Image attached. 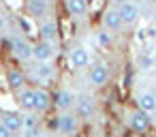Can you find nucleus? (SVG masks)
Returning <instances> with one entry per match:
<instances>
[{
    "label": "nucleus",
    "instance_id": "obj_18",
    "mask_svg": "<svg viewBox=\"0 0 156 137\" xmlns=\"http://www.w3.org/2000/svg\"><path fill=\"white\" fill-rule=\"evenodd\" d=\"M64 7L69 11V15L73 17H81L88 11V0H64Z\"/></svg>",
    "mask_w": 156,
    "mask_h": 137
},
{
    "label": "nucleus",
    "instance_id": "obj_21",
    "mask_svg": "<svg viewBox=\"0 0 156 137\" xmlns=\"http://www.w3.org/2000/svg\"><path fill=\"white\" fill-rule=\"evenodd\" d=\"M150 67H152V56L150 54L139 56V69H150Z\"/></svg>",
    "mask_w": 156,
    "mask_h": 137
},
{
    "label": "nucleus",
    "instance_id": "obj_4",
    "mask_svg": "<svg viewBox=\"0 0 156 137\" xmlns=\"http://www.w3.org/2000/svg\"><path fill=\"white\" fill-rule=\"evenodd\" d=\"M109 64L107 62H94L92 67H90V73H88V79H90V84L94 86V88H101V86H105L107 81H109Z\"/></svg>",
    "mask_w": 156,
    "mask_h": 137
},
{
    "label": "nucleus",
    "instance_id": "obj_6",
    "mask_svg": "<svg viewBox=\"0 0 156 137\" xmlns=\"http://www.w3.org/2000/svg\"><path fill=\"white\" fill-rule=\"evenodd\" d=\"M75 114L79 118H92L96 114V101L88 94H81V96H75Z\"/></svg>",
    "mask_w": 156,
    "mask_h": 137
},
{
    "label": "nucleus",
    "instance_id": "obj_8",
    "mask_svg": "<svg viewBox=\"0 0 156 137\" xmlns=\"http://www.w3.org/2000/svg\"><path fill=\"white\" fill-rule=\"evenodd\" d=\"M54 54H56L54 41H45V39H41L39 43L32 45V58H34V60H51Z\"/></svg>",
    "mask_w": 156,
    "mask_h": 137
},
{
    "label": "nucleus",
    "instance_id": "obj_15",
    "mask_svg": "<svg viewBox=\"0 0 156 137\" xmlns=\"http://www.w3.org/2000/svg\"><path fill=\"white\" fill-rule=\"evenodd\" d=\"M39 37L45 41H58V24L54 20H45L39 26Z\"/></svg>",
    "mask_w": 156,
    "mask_h": 137
},
{
    "label": "nucleus",
    "instance_id": "obj_19",
    "mask_svg": "<svg viewBox=\"0 0 156 137\" xmlns=\"http://www.w3.org/2000/svg\"><path fill=\"white\" fill-rule=\"evenodd\" d=\"M24 84H26V75L22 71H17V69L7 71V86L11 90H20V88H24Z\"/></svg>",
    "mask_w": 156,
    "mask_h": 137
},
{
    "label": "nucleus",
    "instance_id": "obj_16",
    "mask_svg": "<svg viewBox=\"0 0 156 137\" xmlns=\"http://www.w3.org/2000/svg\"><path fill=\"white\" fill-rule=\"evenodd\" d=\"M137 107L147 111V114L156 111V94L154 92H139L137 94Z\"/></svg>",
    "mask_w": 156,
    "mask_h": 137
},
{
    "label": "nucleus",
    "instance_id": "obj_22",
    "mask_svg": "<svg viewBox=\"0 0 156 137\" xmlns=\"http://www.w3.org/2000/svg\"><path fill=\"white\" fill-rule=\"evenodd\" d=\"M11 135H13V133H11V131H9L2 122H0V137H11Z\"/></svg>",
    "mask_w": 156,
    "mask_h": 137
},
{
    "label": "nucleus",
    "instance_id": "obj_2",
    "mask_svg": "<svg viewBox=\"0 0 156 137\" xmlns=\"http://www.w3.org/2000/svg\"><path fill=\"white\" fill-rule=\"evenodd\" d=\"M128 126H130L135 133H147L150 126H152V118H150L147 111H143V109L137 107L135 111L128 114Z\"/></svg>",
    "mask_w": 156,
    "mask_h": 137
},
{
    "label": "nucleus",
    "instance_id": "obj_20",
    "mask_svg": "<svg viewBox=\"0 0 156 137\" xmlns=\"http://www.w3.org/2000/svg\"><path fill=\"white\" fill-rule=\"evenodd\" d=\"M113 32H109V30H101L98 34H96V41H98V45L101 47H111V43H113V37H111Z\"/></svg>",
    "mask_w": 156,
    "mask_h": 137
},
{
    "label": "nucleus",
    "instance_id": "obj_9",
    "mask_svg": "<svg viewBox=\"0 0 156 137\" xmlns=\"http://www.w3.org/2000/svg\"><path fill=\"white\" fill-rule=\"evenodd\" d=\"M103 26H105V30H109V32H118L124 24H122V17H120V13H118V7H111V9H105L103 11Z\"/></svg>",
    "mask_w": 156,
    "mask_h": 137
},
{
    "label": "nucleus",
    "instance_id": "obj_7",
    "mask_svg": "<svg viewBox=\"0 0 156 137\" xmlns=\"http://www.w3.org/2000/svg\"><path fill=\"white\" fill-rule=\"evenodd\" d=\"M11 52L17 60H30L32 58V43L24 37H13L11 39Z\"/></svg>",
    "mask_w": 156,
    "mask_h": 137
},
{
    "label": "nucleus",
    "instance_id": "obj_1",
    "mask_svg": "<svg viewBox=\"0 0 156 137\" xmlns=\"http://www.w3.org/2000/svg\"><path fill=\"white\" fill-rule=\"evenodd\" d=\"M79 120L81 118L77 114H73L71 109L69 111H62L58 116V120H56V131L62 133V135H75L79 131Z\"/></svg>",
    "mask_w": 156,
    "mask_h": 137
},
{
    "label": "nucleus",
    "instance_id": "obj_14",
    "mask_svg": "<svg viewBox=\"0 0 156 137\" xmlns=\"http://www.w3.org/2000/svg\"><path fill=\"white\" fill-rule=\"evenodd\" d=\"M51 107V94L45 88L34 90V111H47Z\"/></svg>",
    "mask_w": 156,
    "mask_h": 137
},
{
    "label": "nucleus",
    "instance_id": "obj_13",
    "mask_svg": "<svg viewBox=\"0 0 156 137\" xmlns=\"http://www.w3.org/2000/svg\"><path fill=\"white\" fill-rule=\"evenodd\" d=\"M26 7H28L30 17H34V20L45 17V15H47V11H49L47 0H28V2H26Z\"/></svg>",
    "mask_w": 156,
    "mask_h": 137
},
{
    "label": "nucleus",
    "instance_id": "obj_24",
    "mask_svg": "<svg viewBox=\"0 0 156 137\" xmlns=\"http://www.w3.org/2000/svg\"><path fill=\"white\" fill-rule=\"evenodd\" d=\"M111 2H113V5L118 7V5H122V2H126V0H111Z\"/></svg>",
    "mask_w": 156,
    "mask_h": 137
},
{
    "label": "nucleus",
    "instance_id": "obj_3",
    "mask_svg": "<svg viewBox=\"0 0 156 137\" xmlns=\"http://www.w3.org/2000/svg\"><path fill=\"white\" fill-rule=\"evenodd\" d=\"M118 13H120L124 26H133L141 17V9H139V5L135 2V0H126V2L118 5Z\"/></svg>",
    "mask_w": 156,
    "mask_h": 137
},
{
    "label": "nucleus",
    "instance_id": "obj_17",
    "mask_svg": "<svg viewBox=\"0 0 156 137\" xmlns=\"http://www.w3.org/2000/svg\"><path fill=\"white\" fill-rule=\"evenodd\" d=\"M34 77L41 81H49L54 77V67L49 64V60H37L34 64Z\"/></svg>",
    "mask_w": 156,
    "mask_h": 137
},
{
    "label": "nucleus",
    "instance_id": "obj_10",
    "mask_svg": "<svg viewBox=\"0 0 156 137\" xmlns=\"http://www.w3.org/2000/svg\"><path fill=\"white\" fill-rule=\"evenodd\" d=\"M51 105H56L60 111H69V109H73V105H75V94L71 92V90H58L54 96H51Z\"/></svg>",
    "mask_w": 156,
    "mask_h": 137
},
{
    "label": "nucleus",
    "instance_id": "obj_12",
    "mask_svg": "<svg viewBox=\"0 0 156 137\" xmlns=\"http://www.w3.org/2000/svg\"><path fill=\"white\" fill-rule=\"evenodd\" d=\"M17 105L24 111H34V90L32 88H20L17 90Z\"/></svg>",
    "mask_w": 156,
    "mask_h": 137
},
{
    "label": "nucleus",
    "instance_id": "obj_5",
    "mask_svg": "<svg viewBox=\"0 0 156 137\" xmlns=\"http://www.w3.org/2000/svg\"><path fill=\"white\" fill-rule=\"evenodd\" d=\"M69 64H71V69H88L90 67V52L83 47V45H75V47H71V52H69Z\"/></svg>",
    "mask_w": 156,
    "mask_h": 137
},
{
    "label": "nucleus",
    "instance_id": "obj_11",
    "mask_svg": "<svg viewBox=\"0 0 156 137\" xmlns=\"http://www.w3.org/2000/svg\"><path fill=\"white\" fill-rule=\"evenodd\" d=\"M0 122H2L11 133L24 131V116L17 114V111H2V116H0Z\"/></svg>",
    "mask_w": 156,
    "mask_h": 137
},
{
    "label": "nucleus",
    "instance_id": "obj_23",
    "mask_svg": "<svg viewBox=\"0 0 156 137\" xmlns=\"http://www.w3.org/2000/svg\"><path fill=\"white\" fill-rule=\"evenodd\" d=\"M2 28H5V17L0 15V30H2Z\"/></svg>",
    "mask_w": 156,
    "mask_h": 137
}]
</instances>
